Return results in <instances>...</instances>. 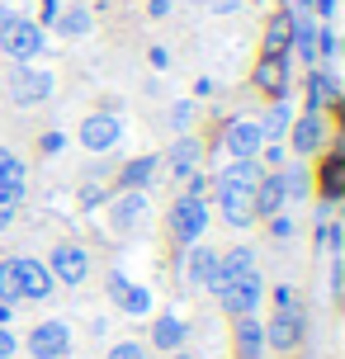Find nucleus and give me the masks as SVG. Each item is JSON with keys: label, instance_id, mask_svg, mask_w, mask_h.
Listing matches in <instances>:
<instances>
[{"label": "nucleus", "instance_id": "obj_14", "mask_svg": "<svg viewBox=\"0 0 345 359\" xmlns=\"http://www.w3.org/2000/svg\"><path fill=\"white\" fill-rule=\"evenodd\" d=\"M109 293H114V303L123 307L128 317H142L147 307H151V293H147V288H133L123 274H114V279H109Z\"/></svg>", "mask_w": 345, "mask_h": 359}, {"label": "nucleus", "instance_id": "obj_39", "mask_svg": "<svg viewBox=\"0 0 345 359\" xmlns=\"http://www.w3.org/2000/svg\"><path fill=\"white\" fill-rule=\"evenodd\" d=\"M175 359H189V355H175Z\"/></svg>", "mask_w": 345, "mask_h": 359}, {"label": "nucleus", "instance_id": "obj_38", "mask_svg": "<svg viewBox=\"0 0 345 359\" xmlns=\"http://www.w3.org/2000/svg\"><path fill=\"white\" fill-rule=\"evenodd\" d=\"M317 10H322V15L331 19V10H336V0H317Z\"/></svg>", "mask_w": 345, "mask_h": 359}, {"label": "nucleus", "instance_id": "obj_26", "mask_svg": "<svg viewBox=\"0 0 345 359\" xmlns=\"http://www.w3.org/2000/svg\"><path fill=\"white\" fill-rule=\"evenodd\" d=\"M341 184H345V161H341V156H331V161L322 165V194L341 198Z\"/></svg>", "mask_w": 345, "mask_h": 359}, {"label": "nucleus", "instance_id": "obj_20", "mask_svg": "<svg viewBox=\"0 0 345 359\" xmlns=\"http://www.w3.org/2000/svg\"><path fill=\"white\" fill-rule=\"evenodd\" d=\"M260 345H265V326L255 322V317H241L236 322V350H241V359H255Z\"/></svg>", "mask_w": 345, "mask_h": 359}, {"label": "nucleus", "instance_id": "obj_2", "mask_svg": "<svg viewBox=\"0 0 345 359\" xmlns=\"http://www.w3.org/2000/svg\"><path fill=\"white\" fill-rule=\"evenodd\" d=\"M203 227H208V203H203L199 194L175 198V208H170V236L184 241V246H194L203 236Z\"/></svg>", "mask_w": 345, "mask_h": 359}, {"label": "nucleus", "instance_id": "obj_16", "mask_svg": "<svg viewBox=\"0 0 345 359\" xmlns=\"http://www.w3.org/2000/svg\"><path fill=\"white\" fill-rule=\"evenodd\" d=\"M279 208H284V180L279 175L260 180V189H255V217H279Z\"/></svg>", "mask_w": 345, "mask_h": 359}, {"label": "nucleus", "instance_id": "obj_7", "mask_svg": "<svg viewBox=\"0 0 345 359\" xmlns=\"http://www.w3.org/2000/svg\"><path fill=\"white\" fill-rule=\"evenodd\" d=\"M15 274H19V298H34V303H43V298L57 288L53 269L43 265V260H15Z\"/></svg>", "mask_w": 345, "mask_h": 359}, {"label": "nucleus", "instance_id": "obj_3", "mask_svg": "<svg viewBox=\"0 0 345 359\" xmlns=\"http://www.w3.org/2000/svg\"><path fill=\"white\" fill-rule=\"evenodd\" d=\"M222 147H227V156H232V161H255V151L265 147V137H260V123H251V118H236V123H227V133H222Z\"/></svg>", "mask_w": 345, "mask_h": 359}, {"label": "nucleus", "instance_id": "obj_8", "mask_svg": "<svg viewBox=\"0 0 345 359\" xmlns=\"http://www.w3.org/2000/svg\"><path fill=\"white\" fill-rule=\"evenodd\" d=\"M10 95H15V104H43V100L53 95V76L34 72V67H19V72L10 76Z\"/></svg>", "mask_w": 345, "mask_h": 359}, {"label": "nucleus", "instance_id": "obj_35", "mask_svg": "<svg viewBox=\"0 0 345 359\" xmlns=\"http://www.w3.org/2000/svg\"><path fill=\"white\" fill-rule=\"evenodd\" d=\"M189 114H194L189 104H175V128H189Z\"/></svg>", "mask_w": 345, "mask_h": 359}, {"label": "nucleus", "instance_id": "obj_37", "mask_svg": "<svg viewBox=\"0 0 345 359\" xmlns=\"http://www.w3.org/2000/svg\"><path fill=\"white\" fill-rule=\"evenodd\" d=\"M165 10H170V0H151V15H156V19H161Z\"/></svg>", "mask_w": 345, "mask_h": 359}, {"label": "nucleus", "instance_id": "obj_32", "mask_svg": "<svg viewBox=\"0 0 345 359\" xmlns=\"http://www.w3.org/2000/svg\"><path fill=\"white\" fill-rule=\"evenodd\" d=\"M109 359H142V345H137V341H119L109 350Z\"/></svg>", "mask_w": 345, "mask_h": 359}, {"label": "nucleus", "instance_id": "obj_18", "mask_svg": "<svg viewBox=\"0 0 345 359\" xmlns=\"http://www.w3.org/2000/svg\"><path fill=\"white\" fill-rule=\"evenodd\" d=\"M260 180H265V175H260V165H255V161H232L218 175V184H227V189H260Z\"/></svg>", "mask_w": 345, "mask_h": 359}, {"label": "nucleus", "instance_id": "obj_29", "mask_svg": "<svg viewBox=\"0 0 345 359\" xmlns=\"http://www.w3.org/2000/svg\"><path fill=\"white\" fill-rule=\"evenodd\" d=\"M62 34H67V38H81V34H90V15H86V10H72V15L62 19Z\"/></svg>", "mask_w": 345, "mask_h": 359}, {"label": "nucleus", "instance_id": "obj_15", "mask_svg": "<svg viewBox=\"0 0 345 359\" xmlns=\"http://www.w3.org/2000/svg\"><path fill=\"white\" fill-rule=\"evenodd\" d=\"M289 86V72H284V57H260V67H255V90H265V95H284Z\"/></svg>", "mask_w": 345, "mask_h": 359}, {"label": "nucleus", "instance_id": "obj_28", "mask_svg": "<svg viewBox=\"0 0 345 359\" xmlns=\"http://www.w3.org/2000/svg\"><path fill=\"white\" fill-rule=\"evenodd\" d=\"M284 128H289V109H284V104H274L270 114H265V123H260V137H270V142H274V137H279Z\"/></svg>", "mask_w": 345, "mask_h": 359}, {"label": "nucleus", "instance_id": "obj_22", "mask_svg": "<svg viewBox=\"0 0 345 359\" xmlns=\"http://www.w3.org/2000/svg\"><path fill=\"white\" fill-rule=\"evenodd\" d=\"M142 213H147V198L137 194V189H128V194L114 203V227H133Z\"/></svg>", "mask_w": 345, "mask_h": 359}, {"label": "nucleus", "instance_id": "obj_19", "mask_svg": "<svg viewBox=\"0 0 345 359\" xmlns=\"http://www.w3.org/2000/svg\"><path fill=\"white\" fill-rule=\"evenodd\" d=\"M293 43V19L289 15H274L270 29H265V57H284Z\"/></svg>", "mask_w": 345, "mask_h": 359}, {"label": "nucleus", "instance_id": "obj_5", "mask_svg": "<svg viewBox=\"0 0 345 359\" xmlns=\"http://www.w3.org/2000/svg\"><path fill=\"white\" fill-rule=\"evenodd\" d=\"M67 350H72V331L62 322H43L29 331V355L34 359H62Z\"/></svg>", "mask_w": 345, "mask_h": 359}, {"label": "nucleus", "instance_id": "obj_1", "mask_svg": "<svg viewBox=\"0 0 345 359\" xmlns=\"http://www.w3.org/2000/svg\"><path fill=\"white\" fill-rule=\"evenodd\" d=\"M0 48L15 57V62H34L43 53V29L24 15H5L0 10Z\"/></svg>", "mask_w": 345, "mask_h": 359}, {"label": "nucleus", "instance_id": "obj_17", "mask_svg": "<svg viewBox=\"0 0 345 359\" xmlns=\"http://www.w3.org/2000/svg\"><path fill=\"white\" fill-rule=\"evenodd\" d=\"M0 194L24 198V161L15 151H5V147H0Z\"/></svg>", "mask_w": 345, "mask_h": 359}, {"label": "nucleus", "instance_id": "obj_11", "mask_svg": "<svg viewBox=\"0 0 345 359\" xmlns=\"http://www.w3.org/2000/svg\"><path fill=\"white\" fill-rule=\"evenodd\" d=\"M218 208L232 227H246V222H255V189H227V184H218Z\"/></svg>", "mask_w": 345, "mask_h": 359}, {"label": "nucleus", "instance_id": "obj_6", "mask_svg": "<svg viewBox=\"0 0 345 359\" xmlns=\"http://www.w3.org/2000/svg\"><path fill=\"white\" fill-rule=\"evenodd\" d=\"M48 269H53L57 284H81V279L90 274V255L81 251L76 241H62V246L53 251V265H48Z\"/></svg>", "mask_w": 345, "mask_h": 359}, {"label": "nucleus", "instance_id": "obj_34", "mask_svg": "<svg viewBox=\"0 0 345 359\" xmlns=\"http://www.w3.org/2000/svg\"><path fill=\"white\" fill-rule=\"evenodd\" d=\"M270 232H274V236H289L293 222H289V217H270Z\"/></svg>", "mask_w": 345, "mask_h": 359}, {"label": "nucleus", "instance_id": "obj_25", "mask_svg": "<svg viewBox=\"0 0 345 359\" xmlns=\"http://www.w3.org/2000/svg\"><path fill=\"white\" fill-rule=\"evenodd\" d=\"M151 170H156V156H142V161H128L123 175H119V184L123 189H142L147 180H151Z\"/></svg>", "mask_w": 345, "mask_h": 359}, {"label": "nucleus", "instance_id": "obj_21", "mask_svg": "<svg viewBox=\"0 0 345 359\" xmlns=\"http://www.w3.org/2000/svg\"><path fill=\"white\" fill-rule=\"evenodd\" d=\"M170 170H175L180 180H189L194 170H199V142H194V137H180V142H175V151H170Z\"/></svg>", "mask_w": 345, "mask_h": 359}, {"label": "nucleus", "instance_id": "obj_24", "mask_svg": "<svg viewBox=\"0 0 345 359\" xmlns=\"http://www.w3.org/2000/svg\"><path fill=\"white\" fill-rule=\"evenodd\" d=\"M213 269H218V255L213 251H194L189 255V265H184V274H189V284H208V279H213Z\"/></svg>", "mask_w": 345, "mask_h": 359}, {"label": "nucleus", "instance_id": "obj_33", "mask_svg": "<svg viewBox=\"0 0 345 359\" xmlns=\"http://www.w3.org/2000/svg\"><path fill=\"white\" fill-rule=\"evenodd\" d=\"M15 355V336H10V326H0V359Z\"/></svg>", "mask_w": 345, "mask_h": 359}, {"label": "nucleus", "instance_id": "obj_10", "mask_svg": "<svg viewBox=\"0 0 345 359\" xmlns=\"http://www.w3.org/2000/svg\"><path fill=\"white\" fill-rule=\"evenodd\" d=\"M303 331H308V326H303V312H298V307H279V317L270 322L265 341H270L274 350H293V345L303 341Z\"/></svg>", "mask_w": 345, "mask_h": 359}, {"label": "nucleus", "instance_id": "obj_4", "mask_svg": "<svg viewBox=\"0 0 345 359\" xmlns=\"http://www.w3.org/2000/svg\"><path fill=\"white\" fill-rule=\"evenodd\" d=\"M260 288H265V284H260V274L251 269V274L232 279V284L222 288L218 298H222V307H227L232 317H251V312H255V303H260Z\"/></svg>", "mask_w": 345, "mask_h": 359}, {"label": "nucleus", "instance_id": "obj_12", "mask_svg": "<svg viewBox=\"0 0 345 359\" xmlns=\"http://www.w3.org/2000/svg\"><path fill=\"white\" fill-rule=\"evenodd\" d=\"M255 269V255H251V246H236V251H227L218 260V269H213V279H208V288L213 293H222V288L232 284V279H241V274H251Z\"/></svg>", "mask_w": 345, "mask_h": 359}, {"label": "nucleus", "instance_id": "obj_9", "mask_svg": "<svg viewBox=\"0 0 345 359\" xmlns=\"http://www.w3.org/2000/svg\"><path fill=\"white\" fill-rule=\"evenodd\" d=\"M119 137H123L119 114H90V118L81 123V147H90V151H109Z\"/></svg>", "mask_w": 345, "mask_h": 359}, {"label": "nucleus", "instance_id": "obj_30", "mask_svg": "<svg viewBox=\"0 0 345 359\" xmlns=\"http://www.w3.org/2000/svg\"><path fill=\"white\" fill-rule=\"evenodd\" d=\"M284 180V198H303L308 194V175L303 170H289V175H279Z\"/></svg>", "mask_w": 345, "mask_h": 359}, {"label": "nucleus", "instance_id": "obj_23", "mask_svg": "<svg viewBox=\"0 0 345 359\" xmlns=\"http://www.w3.org/2000/svg\"><path fill=\"white\" fill-rule=\"evenodd\" d=\"M151 341L161 345V350H180L184 322H180V317H156V326H151Z\"/></svg>", "mask_w": 345, "mask_h": 359}, {"label": "nucleus", "instance_id": "obj_13", "mask_svg": "<svg viewBox=\"0 0 345 359\" xmlns=\"http://www.w3.org/2000/svg\"><path fill=\"white\" fill-rule=\"evenodd\" d=\"M327 137V123H322V114H303L298 123H293V151L298 156H312L317 147Z\"/></svg>", "mask_w": 345, "mask_h": 359}, {"label": "nucleus", "instance_id": "obj_27", "mask_svg": "<svg viewBox=\"0 0 345 359\" xmlns=\"http://www.w3.org/2000/svg\"><path fill=\"white\" fill-rule=\"evenodd\" d=\"M0 303L15 307L19 303V274H15V260H5L0 265Z\"/></svg>", "mask_w": 345, "mask_h": 359}, {"label": "nucleus", "instance_id": "obj_31", "mask_svg": "<svg viewBox=\"0 0 345 359\" xmlns=\"http://www.w3.org/2000/svg\"><path fill=\"white\" fill-rule=\"evenodd\" d=\"M15 208H19V198H15V194H0V232L15 222Z\"/></svg>", "mask_w": 345, "mask_h": 359}, {"label": "nucleus", "instance_id": "obj_36", "mask_svg": "<svg viewBox=\"0 0 345 359\" xmlns=\"http://www.w3.org/2000/svg\"><path fill=\"white\" fill-rule=\"evenodd\" d=\"M57 19V0H43V24H53Z\"/></svg>", "mask_w": 345, "mask_h": 359}]
</instances>
